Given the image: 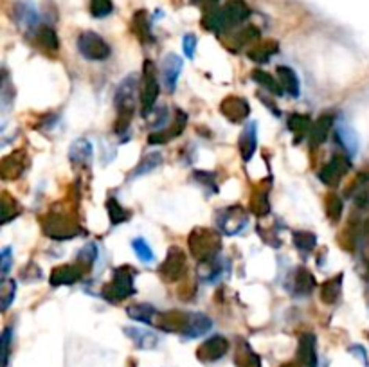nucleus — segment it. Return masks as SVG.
<instances>
[{"instance_id": "49", "label": "nucleus", "mask_w": 369, "mask_h": 367, "mask_svg": "<svg viewBox=\"0 0 369 367\" xmlns=\"http://www.w3.org/2000/svg\"><path fill=\"white\" fill-rule=\"evenodd\" d=\"M11 338H13V331H11V328H5L4 333H2V367H8V364H10Z\"/></svg>"}, {"instance_id": "24", "label": "nucleus", "mask_w": 369, "mask_h": 367, "mask_svg": "<svg viewBox=\"0 0 369 367\" xmlns=\"http://www.w3.org/2000/svg\"><path fill=\"white\" fill-rule=\"evenodd\" d=\"M331 128H333V117L331 116L319 117V119L311 125L310 130L311 148H317V146L325 144L326 140H328V137H330Z\"/></svg>"}, {"instance_id": "48", "label": "nucleus", "mask_w": 369, "mask_h": 367, "mask_svg": "<svg viewBox=\"0 0 369 367\" xmlns=\"http://www.w3.org/2000/svg\"><path fill=\"white\" fill-rule=\"evenodd\" d=\"M96 257H97L96 243L88 242L87 245H83L81 251L78 252V257H76V261H79V263L87 266V268H90L94 261H96Z\"/></svg>"}, {"instance_id": "13", "label": "nucleus", "mask_w": 369, "mask_h": 367, "mask_svg": "<svg viewBox=\"0 0 369 367\" xmlns=\"http://www.w3.org/2000/svg\"><path fill=\"white\" fill-rule=\"evenodd\" d=\"M229 351V340L222 335H214V337L207 338L205 342H202L196 349V358L200 362L211 364L216 362L220 358H224Z\"/></svg>"}, {"instance_id": "51", "label": "nucleus", "mask_w": 369, "mask_h": 367, "mask_svg": "<svg viewBox=\"0 0 369 367\" xmlns=\"http://www.w3.org/2000/svg\"><path fill=\"white\" fill-rule=\"evenodd\" d=\"M355 203H357V207L366 209L369 205V184H366L364 188L360 189L359 193L355 194Z\"/></svg>"}, {"instance_id": "55", "label": "nucleus", "mask_w": 369, "mask_h": 367, "mask_svg": "<svg viewBox=\"0 0 369 367\" xmlns=\"http://www.w3.org/2000/svg\"><path fill=\"white\" fill-rule=\"evenodd\" d=\"M279 367H305V366H303V364L296 358V360H292V362H285L283 366H279Z\"/></svg>"}, {"instance_id": "20", "label": "nucleus", "mask_w": 369, "mask_h": 367, "mask_svg": "<svg viewBox=\"0 0 369 367\" xmlns=\"http://www.w3.org/2000/svg\"><path fill=\"white\" fill-rule=\"evenodd\" d=\"M125 333L133 342V346L139 349L150 351V349H155L159 346V337L153 331H150V329L133 328L131 326V328H125Z\"/></svg>"}, {"instance_id": "29", "label": "nucleus", "mask_w": 369, "mask_h": 367, "mask_svg": "<svg viewBox=\"0 0 369 367\" xmlns=\"http://www.w3.org/2000/svg\"><path fill=\"white\" fill-rule=\"evenodd\" d=\"M288 130L292 131L294 140L296 142H301L311 130V121L308 116H303V114H290L288 116Z\"/></svg>"}, {"instance_id": "31", "label": "nucleus", "mask_w": 369, "mask_h": 367, "mask_svg": "<svg viewBox=\"0 0 369 367\" xmlns=\"http://www.w3.org/2000/svg\"><path fill=\"white\" fill-rule=\"evenodd\" d=\"M131 31L136 34L137 38L141 40L142 44L146 42H151L153 40V34H151V25L150 20H148V15H146V11H137L133 18H131Z\"/></svg>"}, {"instance_id": "21", "label": "nucleus", "mask_w": 369, "mask_h": 367, "mask_svg": "<svg viewBox=\"0 0 369 367\" xmlns=\"http://www.w3.org/2000/svg\"><path fill=\"white\" fill-rule=\"evenodd\" d=\"M240 153H242L243 160H251L253 155L256 153L257 148V128L256 123H249L243 128L242 136H240Z\"/></svg>"}, {"instance_id": "27", "label": "nucleus", "mask_w": 369, "mask_h": 367, "mask_svg": "<svg viewBox=\"0 0 369 367\" xmlns=\"http://www.w3.org/2000/svg\"><path fill=\"white\" fill-rule=\"evenodd\" d=\"M342 279H344V275L337 274L335 277L322 283L319 295H321V301L325 305H335L337 299L342 294Z\"/></svg>"}, {"instance_id": "45", "label": "nucleus", "mask_w": 369, "mask_h": 367, "mask_svg": "<svg viewBox=\"0 0 369 367\" xmlns=\"http://www.w3.org/2000/svg\"><path fill=\"white\" fill-rule=\"evenodd\" d=\"M16 295V283L13 279H4L2 281V288H0V308L2 312L10 308L11 303L15 301Z\"/></svg>"}, {"instance_id": "50", "label": "nucleus", "mask_w": 369, "mask_h": 367, "mask_svg": "<svg viewBox=\"0 0 369 367\" xmlns=\"http://www.w3.org/2000/svg\"><path fill=\"white\" fill-rule=\"evenodd\" d=\"M11 263H13V257H11V246H4L2 252H0V274H2V281L8 277L11 270Z\"/></svg>"}, {"instance_id": "5", "label": "nucleus", "mask_w": 369, "mask_h": 367, "mask_svg": "<svg viewBox=\"0 0 369 367\" xmlns=\"http://www.w3.org/2000/svg\"><path fill=\"white\" fill-rule=\"evenodd\" d=\"M159 79H157L155 63L146 60L142 65V88H141V105L142 116H148L155 107L157 97H159Z\"/></svg>"}, {"instance_id": "56", "label": "nucleus", "mask_w": 369, "mask_h": 367, "mask_svg": "<svg viewBox=\"0 0 369 367\" xmlns=\"http://www.w3.org/2000/svg\"><path fill=\"white\" fill-rule=\"evenodd\" d=\"M368 275H369V257H368Z\"/></svg>"}, {"instance_id": "43", "label": "nucleus", "mask_w": 369, "mask_h": 367, "mask_svg": "<svg viewBox=\"0 0 369 367\" xmlns=\"http://www.w3.org/2000/svg\"><path fill=\"white\" fill-rule=\"evenodd\" d=\"M20 205L15 199H11L10 193H2V223L11 222L13 218L18 216Z\"/></svg>"}, {"instance_id": "8", "label": "nucleus", "mask_w": 369, "mask_h": 367, "mask_svg": "<svg viewBox=\"0 0 369 367\" xmlns=\"http://www.w3.org/2000/svg\"><path fill=\"white\" fill-rule=\"evenodd\" d=\"M78 51L81 53L83 58L92 60V62H103V60H107L112 54L110 45L99 34L92 33V31L79 34Z\"/></svg>"}, {"instance_id": "46", "label": "nucleus", "mask_w": 369, "mask_h": 367, "mask_svg": "<svg viewBox=\"0 0 369 367\" xmlns=\"http://www.w3.org/2000/svg\"><path fill=\"white\" fill-rule=\"evenodd\" d=\"M131 249L136 251L137 257L142 261V263H153V251H151V246L146 243V240L142 238H136L133 242H131Z\"/></svg>"}, {"instance_id": "36", "label": "nucleus", "mask_w": 369, "mask_h": 367, "mask_svg": "<svg viewBox=\"0 0 369 367\" xmlns=\"http://www.w3.org/2000/svg\"><path fill=\"white\" fill-rule=\"evenodd\" d=\"M127 314L130 319L137 320V322H144V324H151L153 322V319L157 317V312L153 306L150 305H131L128 306Z\"/></svg>"}, {"instance_id": "15", "label": "nucleus", "mask_w": 369, "mask_h": 367, "mask_svg": "<svg viewBox=\"0 0 369 367\" xmlns=\"http://www.w3.org/2000/svg\"><path fill=\"white\" fill-rule=\"evenodd\" d=\"M186 125H188V116H186L182 110H175V119H173V125H170V128H166V130L150 134V137H148V142H150V144H166L168 140L179 137L180 134L184 131Z\"/></svg>"}, {"instance_id": "4", "label": "nucleus", "mask_w": 369, "mask_h": 367, "mask_svg": "<svg viewBox=\"0 0 369 367\" xmlns=\"http://www.w3.org/2000/svg\"><path fill=\"white\" fill-rule=\"evenodd\" d=\"M44 232L53 240H71L81 234V227L76 222L73 213H62V211H51L44 220Z\"/></svg>"}, {"instance_id": "23", "label": "nucleus", "mask_w": 369, "mask_h": 367, "mask_svg": "<svg viewBox=\"0 0 369 367\" xmlns=\"http://www.w3.org/2000/svg\"><path fill=\"white\" fill-rule=\"evenodd\" d=\"M316 288V279L310 272L306 270L305 266L303 268H297L292 275L290 290L294 295H310L311 290Z\"/></svg>"}, {"instance_id": "9", "label": "nucleus", "mask_w": 369, "mask_h": 367, "mask_svg": "<svg viewBox=\"0 0 369 367\" xmlns=\"http://www.w3.org/2000/svg\"><path fill=\"white\" fill-rule=\"evenodd\" d=\"M88 268L85 265H81L79 261L76 263H68V265H62L53 268L51 275H49V283L54 288L58 286H73L76 285L78 281L83 279V275L87 274Z\"/></svg>"}, {"instance_id": "12", "label": "nucleus", "mask_w": 369, "mask_h": 367, "mask_svg": "<svg viewBox=\"0 0 369 367\" xmlns=\"http://www.w3.org/2000/svg\"><path fill=\"white\" fill-rule=\"evenodd\" d=\"M190 317L191 314L179 312V309H173V312H162V314H157L155 326L159 329H162V331H168V333H180L184 337L186 329L190 326Z\"/></svg>"}, {"instance_id": "30", "label": "nucleus", "mask_w": 369, "mask_h": 367, "mask_svg": "<svg viewBox=\"0 0 369 367\" xmlns=\"http://www.w3.org/2000/svg\"><path fill=\"white\" fill-rule=\"evenodd\" d=\"M211 328H213V320L209 319L207 315L193 312L190 317V326H188V329H186L184 337L196 338V337H200V335L207 333Z\"/></svg>"}, {"instance_id": "16", "label": "nucleus", "mask_w": 369, "mask_h": 367, "mask_svg": "<svg viewBox=\"0 0 369 367\" xmlns=\"http://www.w3.org/2000/svg\"><path fill=\"white\" fill-rule=\"evenodd\" d=\"M182 67H184V62L177 54H168L164 62H162V81H164L166 90L170 92V94L175 92Z\"/></svg>"}, {"instance_id": "39", "label": "nucleus", "mask_w": 369, "mask_h": 367, "mask_svg": "<svg viewBox=\"0 0 369 367\" xmlns=\"http://www.w3.org/2000/svg\"><path fill=\"white\" fill-rule=\"evenodd\" d=\"M202 25L211 33H220L225 29V20H224V11L222 10H209L205 11L204 18H202Z\"/></svg>"}, {"instance_id": "35", "label": "nucleus", "mask_w": 369, "mask_h": 367, "mask_svg": "<svg viewBox=\"0 0 369 367\" xmlns=\"http://www.w3.org/2000/svg\"><path fill=\"white\" fill-rule=\"evenodd\" d=\"M162 164V155L159 151H151V153H146L141 159V162L136 166V169L131 171V179L136 177H141V175L151 173L153 169H157Z\"/></svg>"}, {"instance_id": "28", "label": "nucleus", "mask_w": 369, "mask_h": 367, "mask_svg": "<svg viewBox=\"0 0 369 367\" xmlns=\"http://www.w3.org/2000/svg\"><path fill=\"white\" fill-rule=\"evenodd\" d=\"M277 51H279V44L276 40H262L257 42L256 47L249 51V58L256 63H267Z\"/></svg>"}, {"instance_id": "7", "label": "nucleus", "mask_w": 369, "mask_h": 367, "mask_svg": "<svg viewBox=\"0 0 369 367\" xmlns=\"http://www.w3.org/2000/svg\"><path fill=\"white\" fill-rule=\"evenodd\" d=\"M249 214L247 211L240 205H233V207H225L218 211L216 214V227L220 231L227 234V236H236L243 229L247 227Z\"/></svg>"}, {"instance_id": "18", "label": "nucleus", "mask_w": 369, "mask_h": 367, "mask_svg": "<svg viewBox=\"0 0 369 367\" xmlns=\"http://www.w3.org/2000/svg\"><path fill=\"white\" fill-rule=\"evenodd\" d=\"M92 144L87 139L74 140L71 148H68V159L74 166H81V168H90L92 164Z\"/></svg>"}, {"instance_id": "26", "label": "nucleus", "mask_w": 369, "mask_h": 367, "mask_svg": "<svg viewBox=\"0 0 369 367\" xmlns=\"http://www.w3.org/2000/svg\"><path fill=\"white\" fill-rule=\"evenodd\" d=\"M222 272H224V265H222V261L216 256L211 257V260L200 261L196 274H199V279L202 283H214L222 275Z\"/></svg>"}, {"instance_id": "53", "label": "nucleus", "mask_w": 369, "mask_h": 367, "mask_svg": "<svg viewBox=\"0 0 369 367\" xmlns=\"http://www.w3.org/2000/svg\"><path fill=\"white\" fill-rule=\"evenodd\" d=\"M168 121V112H166V108H161V110L155 112V117L150 121V126H153V128H159V126H162L164 123Z\"/></svg>"}, {"instance_id": "2", "label": "nucleus", "mask_w": 369, "mask_h": 367, "mask_svg": "<svg viewBox=\"0 0 369 367\" xmlns=\"http://www.w3.org/2000/svg\"><path fill=\"white\" fill-rule=\"evenodd\" d=\"M133 277H136V268L133 266L123 265L119 268H114L112 281L107 283L101 292L103 297L108 303H121V301L128 299L130 295L136 294Z\"/></svg>"}, {"instance_id": "14", "label": "nucleus", "mask_w": 369, "mask_h": 367, "mask_svg": "<svg viewBox=\"0 0 369 367\" xmlns=\"http://www.w3.org/2000/svg\"><path fill=\"white\" fill-rule=\"evenodd\" d=\"M220 112L227 117L231 123H243L251 114L249 103L238 96H229L220 103Z\"/></svg>"}, {"instance_id": "47", "label": "nucleus", "mask_w": 369, "mask_h": 367, "mask_svg": "<svg viewBox=\"0 0 369 367\" xmlns=\"http://www.w3.org/2000/svg\"><path fill=\"white\" fill-rule=\"evenodd\" d=\"M112 0H90V15L96 18H105L112 13Z\"/></svg>"}, {"instance_id": "17", "label": "nucleus", "mask_w": 369, "mask_h": 367, "mask_svg": "<svg viewBox=\"0 0 369 367\" xmlns=\"http://www.w3.org/2000/svg\"><path fill=\"white\" fill-rule=\"evenodd\" d=\"M297 360L305 367H317V338L314 333H303L299 337Z\"/></svg>"}, {"instance_id": "32", "label": "nucleus", "mask_w": 369, "mask_h": 367, "mask_svg": "<svg viewBox=\"0 0 369 367\" xmlns=\"http://www.w3.org/2000/svg\"><path fill=\"white\" fill-rule=\"evenodd\" d=\"M34 40H36V44H38L40 47L44 49V51H49V53H56L60 49L58 36H56L54 29H51L47 25H42V27L36 29Z\"/></svg>"}, {"instance_id": "19", "label": "nucleus", "mask_w": 369, "mask_h": 367, "mask_svg": "<svg viewBox=\"0 0 369 367\" xmlns=\"http://www.w3.org/2000/svg\"><path fill=\"white\" fill-rule=\"evenodd\" d=\"M224 20H225V29H233L236 25L243 24L249 16V8L242 0H231L227 2L224 10Z\"/></svg>"}, {"instance_id": "37", "label": "nucleus", "mask_w": 369, "mask_h": 367, "mask_svg": "<svg viewBox=\"0 0 369 367\" xmlns=\"http://www.w3.org/2000/svg\"><path fill=\"white\" fill-rule=\"evenodd\" d=\"M253 79L259 85V87L267 88L270 94H276V96H283L285 92H283L281 85H279V81L277 79H274L272 74L265 73V71H259V68H256L253 73Z\"/></svg>"}, {"instance_id": "54", "label": "nucleus", "mask_w": 369, "mask_h": 367, "mask_svg": "<svg viewBox=\"0 0 369 367\" xmlns=\"http://www.w3.org/2000/svg\"><path fill=\"white\" fill-rule=\"evenodd\" d=\"M362 240H366V242L369 243V214L364 222H362Z\"/></svg>"}, {"instance_id": "1", "label": "nucleus", "mask_w": 369, "mask_h": 367, "mask_svg": "<svg viewBox=\"0 0 369 367\" xmlns=\"http://www.w3.org/2000/svg\"><path fill=\"white\" fill-rule=\"evenodd\" d=\"M136 90H137V77L131 74L127 76L119 83L116 90V108L117 119L114 121V131L117 136H125L130 128L133 110H136Z\"/></svg>"}, {"instance_id": "25", "label": "nucleus", "mask_w": 369, "mask_h": 367, "mask_svg": "<svg viewBox=\"0 0 369 367\" xmlns=\"http://www.w3.org/2000/svg\"><path fill=\"white\" fill-rule=\"evenodd\" d=\"M335 137L339 140V144L344 148L348 157H355L359 151V136L357 131L348 125H339L335 128Z\"/></svg>"}, {"instance_id": "22", "label": "nucleus", "mask_w": 369, "mask_h": 367, "mask_svg": "<svg viewBox=\"0 0 369 367\" xmlns=\"http://www.w3.org/2000/svg\"><path fill=\"white\" fill-rule=\"evenodd\" d=\"M276 76L285 94H288V96L292 97H299L301 85H299V77H297V74L294 73V68L279 65V67L276 68Z\"/></svg>"}, {"instance_id": "38", "label": "nucleus", "mask_w": 369, "mask_h": 367, "mask_svg": "<svg viewBox=\"0 0 369 367\" xmlns=\"http://www.w3.org/2000/svg\"><path fill=\"white\" fill-rule=\"evenodd\" d=\"M107 213H108V218H110V223H112V225H121V223L128 222L131 216L130 211L123 207L121 203L117 202L116 199L107 200Z\"/></svg>"}, {"instance_id": "44", "label": "nucleus", "mask_w": 369, "mask_h": 367, "mask_svg": "<svg viewBox=\"0 0 369 367\" xmlns=\"http://www.w3.org/2000/svg\"><path fill=\"white\" fill-rule=\"evenodd\" d=\"M16 18H18L20 25L22 27H27V29H34V25H36V11L31 4H22L18 5V11H16Z\"/></svg>"}, {"instance_id": "10", "label": "nucleus", "mask_w": 369, "mask_h": 367, "mask_svg": "<svg viewBox=\"0 0 369 367\" xmlns=\"http://www.w3.org/2000/svg\"><path fill=\"white\" fill-rule=\"evenodd\" d=\"M351 169L350 157L346 155H333V159L319 171V179L322 184L330 186V188H337L348 171Z\"/></svg>"}, {"instance_id": "42", "label": "nucleus", "mask_w": 369, "mask_h": 367, "mask_svg": "<svg viewBox=\"0 0 369 367\" xmlns=\"http://www.w3.org/2000/svg\"><path fill=\"white\" fill-rule=\"evenodd\" d=\"M254 40H259V29H256L254 25H247L245 29L238 31L233 36V51H238L240 47L251 44Z\"/></svg>"}, {"instance_id": "41", "label": "nucleus", "mask_w": 369, "mask_h": 367, "mask_svg": "<svg viewBox=\"0 0 369 367\" xmlns=\"http://www.w3.org/2000/svg\"><path fill=\"white\" fill-rule=\"evenodd\" d=\"M326 214H328V220L331 223H339V220L342 218V213H344V203L342 200L337 197V194L330 193L326 197Z\"/></svg>"}, {"instance_id": "34", "label": "nucleus", "mask_w": 369, "mask_h": 367, "mask_svg": "<svg viewBox=\"0 0 369 367\" xmlns=\"http://www.w3.org/2000/svg\"><path fill=\"white\" fill-rule=\"evenodd\" d=\"M234 362L238 367H262V358L257 357L251 349V346L245 342H240L236 355H234Z\"/></svg>"}, {"instance_id": "52", "label": "nucleus", "mask_w": 369, "mask_h": 367, "mask_svg": "<svg viewBox=\"0 0 369 367\" xmlns=\"http://www.w3.org/2000/svg\"><path fill=\"white\" fill-rule=\"evenodd\" d=\"M182 47H184L186 56H188V58H193L194 51H196V38H194L193 34H186Z\"/></svg>"}, {"instance_id": "11", "label": "nucleus", "mask_w": 369, "mask_h": 367, "mask_svg": "<svg viewBox=\"0 0 369 367\" xmlns=\"http://www.w3.org/2000/svg\"><path fill=\"white\" fill-rule=\"evenodd\" d=\"M29 166V155L25 150H16L13 153L5 155L0 162V177L4 180L20 179Z\"/></svg>"}, {"instance_id": "3", "label": "nucleus", "mask_w": 369, "mask_h": 367, "mask_svg": "<svg viewBox=\"0 0 369 367\" xmlns=\"http://www.w3.org/2000/svg\"><path fill=\"white\" fill-rule=\"evenodd\" d=\"M188 243H190L191 256L200 261L216 257L222 249V240H220L218 232L205 227L193 229L188 238Z\"/></svg>"}, {"instance_id": "40", "label": "nucleus", "mask_w": 369, "mask_h": 367, "mask_svg": "<svg viewBox=\"0 0 369 367\" xmlns=\"http://www.w3.org/2000/svg\"><path fill=\"white\" fill-rule=\"evenodd\" d=\"M292 240H294V245L297 246V251L303 252V254L311 252L317 245V236L314 232L308 231H296L292 234Z\"/></svg>"}, {"instance_id": "6", "label": "nucleus", "mask_w": 369, "mask_h": 367, "mask_svg": "<svg viewBox=\"0 0 369 367\" xmlns=\"http://www.w3.org/2000/svg\"><path fill=\"white\" fill-rule=\"evenodd\" d=\"M188 272V256L186 252L179 246H171L168 251V256L159 266V274L168 283H177L186 275Z\"/></svg>"}, {"instance_id": "33", "label": "nucleus", "mask_w": 369, "mask_h": 367, "mask_svg": "<svg viewBox=\"0 0 369 367\" xmlns=\"http://www.w3.org/2000/svg\"><path fill=\"white\" fill-rule=\"evenodd\" d=\"M251 213L256 216H267L270 213V202H268V188H259L256 189L251 197Z\"/></svg>"}]
</instances>
